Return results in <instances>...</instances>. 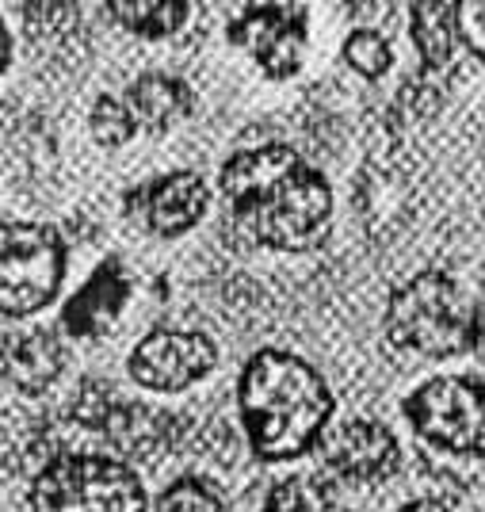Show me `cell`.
Instances as JSON below:
<instances>
[{
    "mask_svg": "<svg viewBox=\"0 0 485 512\" xmlns=\"http://www.w3.org/2000/svg\"><path fill=\"white\" fill-rule=\"evenodd\" d=\"M149 512H226L222 497L211 482H199V478H180L172 482L169 490L153 501Z\"/></svg>",
    "mask_w": 485,
    "mask_h": 512,
    "instance_id": "ffe728a7",
    "label": "cell"
},
{
    "mask_svg": "<svg viewBox=\"0 0 485 512\" xmlns=\"http://www.w3.org/2000/svg\"><path fill=\"white\" fill-rule=\"evenodd\" d=\"M459 35L466 39L470 54L485 62V0H466V4H459Z\"/></svg>",
    "mask_w": 485,
    "mask_h": 512,
    "instance_id": "44dd1931",
    "label": "cell"
},
{
    "mask_svg": "<svg viewBox=\"0 0 485 512\" xmlns=\"http://www.w3.org/2000/svg\"><path fill=\"white\" fill-rule=\"evenodd\" d=\"M344 58H348V65L356 69L359 77L379 81L382 73L394 65V50H390V43L382 39L379 31L359 27V31H352V35L344 39Z\"/></svg>",
    "mask_w": 485,
    "mask_h": 512,
    "instance_id": "d6986e66",
    "label": "cell"
},
{
    "mask_svg": "<svg viewBox=\"0 0 485 512\" xmlns=\"http://www.w3.org/2000/svg\"><path fill=\"white\" fill-rule=\"evenodd\" d=\"M386 333L405 352L447 360L478 348L482 310L459 279H451L447 272H421L390 295Z\"/></svg>",
    "mask_w": 485,
    "mask_h": 512,
    "instance_id": "3957f363",
    "label": "cell"
},
{
    "mask_svg": "<svg viewBox=\"0 0 485 512\" xmlns=\"http://www.w3.org/2000/svg\"><path fill=\"white\" fill-rule=\"evenodd\" d=\"M260 512H348L317 478H283Z\"/></svg>",
    "mask_w": 485,
    "mask_h": 512,
    "instance_id": "e0dca14e",
    "label": "cell"
},
{
    "mask_svg": "<svg viewBox=\"0 0 485 512\" xmlns=\"http://www.w3.org/2000/svg\"><path fill=\"white\" fill-rule=\"evenodd\" d=\"M401 409L413 432L432 448L485 459V379L470 375L428 379L405 398Z\"/></svg>",
    "mask_w": 485,
    "mask_h": 512,
    "instance_id": "8992f818",
    "label": "cell"
},
{
    "mask_svg": "<svg viewBox=\"0 0 485 512\" xmlns=\"http://www.w3.org/2000/svg\"><path fill=\"white\" fill-rule=\"evenodd\" d=\"M92 138L104 146V150H119V146H127L130 138H134V115H130L127 100H119V96H100L96 104H92Z\"/></svg>",
    "mask_w": 485,
    "mask_h": 512,
    "instance_id": "ac0fdd59",
    "label": "cell"
},
{
    "mask_svg": "<svg viewBox=\"0 0 485 512\" xmlns=\"http://www.w3.org/2000/svg\"><path fill=\"white\" fill-rule=\"evenodd\" d=\"M65 279V241L43 222H8L0 234V306L4 318L43 310Z\"/></svg>",
    "mask_w": 485,
    "mask_h": 512,
    "instance_id": "5b68a950",
    "label": "cell"
},
{
    "mask_svg": "<svg viewBox=\"0 0 485 512\" xmlns=\"http://www.w3.org/2000/svg\"><path fill=\"white\" fill-rule=\"evenodd\" d=\"M130 299V276L119 260H104L85 287L65 302L62 329L73 337H104Z\"/></svg>",
    "mask_w": 485,
    "mask_h": 512,
    "instance_id": "8fae6325",
    "label": "cell"
},
{
    "mask_svg": "<svg viewBox=\"0 0 485 512\" xmlns=\"http://www.w3.org/2000/svg\"><path fill=\"white\" fill-rule=\"evenodd\" d=\"M207 203H211L207 184H203L199 172L191 169L157 176V180H149V184H142L138 192L130 195L134 218L157 237L188 234L191 226H199V218L207 214Z\"/></svg>",
    "mask_w": 485,
    "mask_h": 512,
    "instance_id": "30bf717a",
    "label": "cell"
},
{
    "mask_svg": "<svg viewBox=\"0 0 485 512\" xmlns=\"http://www.w3.org/2000/svg\"><path fill=\"white\" fill-rule=\"evenodd\" d=\"M237 406L256 455L283 463L321 444L333 417V394L306 360L264 348L241 371Z\"/></svg>",
    "mask_w": 485,
    "mask_h": 512,
    "instance_id": "7a4b0ae2",
    "label": "cell"
},
{
    "mask_svg": "<svg viewBox=\"0 0 485 512\" xmlns=\"http://www.w3.org/2000/svg\"><path fill=\"white\" fill-rule=\"evenodd\" d=\"M218 184L230 218L268 249L302 253L329 234V180L283 142L233 153Z\"/></svg>",
    "mask_w": 485,
    "mask_h": 512,
    "instance_id": "6da1fadb",
    "label": "cell"
},
{
    "mask_svg": "<svg viewBox=\"0 0 485 512\" xmlns=\"http://www.w3.org/2000/svg\"><path fill=\"white\" fill-rule=\"evenodd\" d=\"M107 16L123 23L130 35L165 39L188 23L191 4L184 0H119V4H107Z\"/></svg>",
    "mask_w": 485,
    "mask_h": 512,
    "instance_id": "2e32d148",
    "label": "cell"
},
{
    "mask_svg": "<svg viewBox=\"0 0 485 512\" xmlns=\"http://www.w3.org/2000/svg\"><path fill=\"white\" fill-rule=\"evenodd\" d=\"M104 432L111 436V444L123 451V455H134V459H153L157 451H165L176 436V417L172 413H161V409L149 406H119L111 409Z\"/></svg>",
    "mask_w": 485,
    "mask_h": 512,
    "instance_id": "5bb4252c",
    "label": "cell"
},
{
    "mask_svg": "<svg viewBox=\"0 0 485 512\" xmlns=\"http://www.w3.org/2000/svg\"><path fill=\"white\" fill-rule=\"evenodd\" d=\"M65 344L50 329L4 333V379L20 394H43L62 375Z\"/></svg>",
    "mask_w": 485,
    "mask_h": 512,
    "instance_id": "7c38bea8",
    "label": "cell"
},
{
    "mask_svg": "<svg viewBox=\"0 0 485 512\" xmlns=\"http://www.w3.org/2000/svg\"><path fill=\"white\" fill-rule=\"evenodd\" d=\"M321 463L329 467L333 478L340 482H356V486H371L382 482L398 470V440L394 432L379 421H344L333 432L321 436Z\"/></svg>",
    "mask_w": 485,
    "mask_h": 512,
    "instance_id": "9c48e42d",
    "label": "cell"
},
{
    "mask_svg": "<svg viewBox=\"0 0 485 512\" xmlns=\"http://www.w3.org/2000/svg\"><path fill=\"white\" fill-rule=\"evenodd\" d=\"M123 100H127L134 123L153 130V134L184 123L191 115V107H195L191 88L184 85V81H176V77H165V73H146V77H138V81L127 88Z\"/></svg>",
    "mask_w": 485,
    "mask_h": 512,
    "instance_id": "4fadbf2b",
    "label": "cell"
},
{
    "mask_svg": "<svg viewBox=\"0 0 485 512\" xmlns=\"http://www.w3.org/2000/svg\"><path fill=\"white\" fill-rule=\"evenodd\" d=\"M398 512H447L440 501H409V505H401Z\"/></svg>",
    "mask_w": 485,
    "mask_h": 512,
    "instance_id": "7402d4cb",
    "label": "cell"
},
{
    "mask_svg": "<svg viewBox=\"0 0 485 512\" xmlns=\"http://www.w3.org/2000/svg\"><path fill=\"white\" fill-rule=\"evenodd\" d=\"M31 512H146V486L115 455H58L31 478Z\"/></svg>",
    "mask_w": 485,
    "mask_h": 512,
    "instance_id": "277c9868",
    "label": "cell"
},
{
    "mask_svg": "<svg viewBox=\"0 0 485 512\" xmlns=\"http://www.w3.org/2000/svg\"><path fill=\"white\" fill-rule=\"evenodd\" d=\"M413 23V43L421 50L424 69L436 73L455 58V39H459V4H413L409 8Z\"/></svg>",
    "mask_w": 485,
    "mask_h": 512,
    "instance_id": "9a60e30c",
    "label": "cell"
},
{
    "mask_svg": "<svg viewBox=\"0 0 485 512\" xmlns=\"http://www.w3.org/2000/svg\"><path fill=\"white\" fill-rule=\"evenodd\" d=\"M230 39L272 81H287L302 69L306 50V12L291 4H249L230 23Z\"/></svg>",
    "mask_w": 485,
    "mask_h": 512,
    "instance_id": "ba28073f",
    "label": "cell"
},
{
    "mask_svg": "<svg viewBox=\"0 0 485 512\" xmlns=\"http://www.w3.org/2000/svg\"><path fill=\"white\" fill-rule=\"evenodd\" d=\"M218 363V348L207 333L184 329H153L130 352V379L157 394H180L211 375Z\"/></svg>",
    "mask_w": 485,
    "mask_h": 512,
    "instance_id": "52a82bcc",
    "label": "cell"
}]
</instances>
